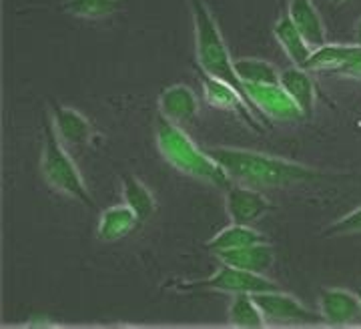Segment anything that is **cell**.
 Returning <instances> with one entry per match:
<instances>
[{
    "label": "cell",
    "mask_w": 361,
    "mask_h": 329,
    "mask_svg": "<svg viewBox=\"0 0 361 329\" xmlns=\"http://www.w3.org/2000/svg\"><path fill=\"white\" fill-rule=\"evenodd\" d=\"M159 114L175 125H187L199 114V99L189 85L175 83L161 92L159 97Z\"/></svg>",
    "instance_id": "obj_11"
},
{
    "label": "cell",
    "mask_w": 361,
    "mask_h": 329,
    "mask_svg": "<svg viewBox=\"0 0 361 329\" xmlns=\"http://www.w3.org/2000/svg\"><path fill=\"white\" fill-rule=\"evenodd\" d=\"M183 289H207V292L229 293V295H237V293H251V295H255V293L277 289V285L267 275L221 263L219 269L211 277L185 283Z\"/></svg>",
    "instance_id": "obj_5"
},
{
    "label": "cell",
    "mask_w": 361,
    "mask_h": 329,
    "mask_svg": "<svg viewBox=\"0 0 361 329\" xmlns=\"http://www.w3.org/2000/svg\"><path fill=\"white\" fill-rule=\"evenodd\" d=\"M139 223H141L139 217L135 215V211L130 209L129 205H125V203L123 205H113V207H106L99 217L97 235L104 243H113V241H118L121 237H125L127 233H130Z\"/></svg>",
    "instance_id": "obj_17"
},
{
    "label": "cell",
    "mask_w": 361,
    "mask_h": 329,
    "mask_svg": "<svg viewBox=\"0 0 361 329\" xmlns=\"http://www.w3.org/2000/svg\"><path fill=\"white\" fill-rule=\"evenodd\" d=\"M355 47H357V42L355 44H331V42H325L322 47L313 49L305 68L310 73H334L336 75L337 68L348 61L349 56H351V52L355 51Z\"/></svg>",
    "instance_id": "obj_20"
},
{
    "label": "cell",
    "mask_w": 361,
    "mask_h": 329,
    "mask_svg": "<svg viewBox=\"0 0 361 329\" xmlns=\"http://www.w3.org/2000/svg\"><path fill=\"white\" fill-rule=\"evenodd\" d=\"M227 197V213L231 223H239V225H255L265 215H269L275 209L273 203L257 189L251 185H243V183H233L229 189L225 191Z\"/></svg>",
    "instance_id": "obj_8"
},
{
    "label": "cell",
    "mask_w": 361,
    "mask_h": 329,
    "mask_svg": "<svg viewBox=\"0 0 361 329\" xmlns=\"http://www.w3.org/2000/svg\"><path fill=\"white\" fill-rule=\"evenodd\" d=\"M336 75L348 76V78H357V80H361V47L360 44L355 47V51L351 52V56H349L348 61H345V63L337 68Z\"/></svg>",
    "instance_id": "obj_25"
},
{
    "label": "cell",
    "mask_w": 361,
    "mask_h": 329,
    "mask_svg": "<svg viewBox=\"0 0 361 329\" xmlns=\"http://www.w3.org/2000/svg\"><path fill=\"white\" fill-rule=\"evenodd\" d=\"M201 87H203V92H205L207 102L213 104L215 109L229 111V113H235L237 116H241L253 131H263L261 125H267L259 116L255 107L241 95V90H237L229 83H225L221 78H215V76L203 75Z\"/></svg>",
    "instance_id": "obj_6"
},
{
    "label": "cell",
    "mask_w": 361,
    "mask_h": 329,
    "mask_svg": "<svg viewBox=\"0 0 361 329\" xmlns=\"http://www.w3.org/2000/svg\"><path fill=\"white\" fill-rule=\"evenodd\" d=\"M125 0H65L63 8L66 14L85 18V20H101L115 14Z\"/></svg>",
    "instance_id": "obj_23"
},
{
    "label": "cell",
    "mask_w": 361,
    "mask_h": 329,
    "mask_svg": "<svg viewBox=\"0 0 361 329\" xmlns=\"http://www.w3.org/2000/svg\"><path fill=\"white\" fill-rule=\"evenodd\" d=\"M287 14L301 30V35L310 42L313 49L322 47L327 42L325 37V25L315 2L313 0H289V11Z\"/></svg>",
    "instance_id": "obj_16"
},
{
    "label": "cell",
    "mask_w": 361,
    "mask_h": 329,
    "mask_svg": "<svg viewBox=\"0 0 361 329\" xmlns=\"http://www.w3.org/2000/svg\"><path fill=\"white\" fill-rule=\"evenodd\" d=\"M191 11H193L195 51H197L199 68L203 71V75L215 76V78H221V80L233 85L235 89L241 90V95L245 97L247 101L251 102L245 85L241 83V78L235 71V59H233L227 44H225V38L221 35L219 25L213 18L209 6L203 0H191Z\"/></svg>",
    "instance_id": "obj_3"
},
{
    "label": "cell",
    "mask_w": 361,
    "mask_h": 329,
    "mask_svg": "<svg viewBox=\"0 0 361 329\" xmlns=\"http://www.w3.org/2000/svg\"><path fill=\"white\" fill-rule=\"evenodd\" d=\"M155 140L163 159L183 175L223 191H227L235 183L211 152L197 147L179 125L171 123L161 114L157 119Z\"/></svg>",
    "instance_id": "obj_2"
},
{
    "label": "cell",
    "mask_w": 361,
    "mask_h": 329,
    "mask_svg": "<svg viewBox=\"0 0 361 329\" xmlns=\"http://www.w3.org/2000/svg\"><path fill=\"white\" fill-rule=\"evenodd\" d=\"M259 241H265V237L253 225L231 223L229 227L221 229L219 233H215L211 239L207 241L205 247L213 253H221V251H231V249H239L245 245H253Z\"/></svg>",
    "instance_id": "obj_19"
},
{
    "label": "cell",
    "mask_w": 361,
    "mask_h": 329,
    "mask_svg": "<svg viewBox=\"0 0 361 329\" xmlns=\"http://www.w3.org/2000/svg\"><path fill=\"white\" fill-rule=\"evenodd\" d=\"M235 71L243 85H277L281 83V71L269 61L263 59H237Z\"/></svg>",
    "instance_id": "obj_22"
},
{
    "label": "cell",
    "mask_w": 361,
    "mask_h": 329,
    "mask_svg": "<svg viewBox=\"0 0 361 329\" xmlns=\"http://www.w3.org/2000/svg\"><path fill=\"white\" fill-rule=\"evenodd\" d=\"M253 297L267 317V321L273 323H313L322 317L319 313H313L297 297L279 289L255 293Z\"/></svg>",
    "instance_id": "obj_9"
},
{
    "label": "cell",
    "mask_w": 361,
    "mask_h": 329,
    "mask_svg": "<svg viewBox=\"0 0 361 329\" xmlns=\"http://www.w3.org/2000/svg\"><path fill=\"white\" fill-rule=\"evenodd\" d=\"M281 87L295 101L299 111L303 113V119H311L315 113L317 89H315V80L310 71L295 64L291 68H285L281 71Z\"/></svg>",
    "instance_id": "obj_13"
},
{
    "label": "cell",
    "mask_w": 361,
    "mask_h": 329,
    "mask_svg": "<svg viewBox=\"0 0 361 329\" xmlns=\"http://www.w3.org/2000/svg\"><path fill=\"white\" fill-rule=\"evenodd\" d=\"M247 95L255 104L261 119L267 121H279V123H295L303 119L295 101L289 97V92L277 85H245Z\"/></svg>",
    "instance_id": "obj_7"
},
{
    "label": "cell",
    "mask_w": 361,
    "mask_h": 329,
    "mask_svg": "<svg viewBox=\"0 0 361 329\" xmlns=\"http://www.w3.org/2000/svg\"><path fill=\"white\" fill-rule=\"evenodd\" d=\"M331 2H334V4H337V6H339V4H345V2H349V0H331Z\"/></svg>",
    "instance_id": "obj_27"
},
{
    "label": "cell",
    "mask_w": 361,
    "mask_h": 329,
    "mask_svg": "<svg viewBox=\"0 0 361 329\" xmlns=\"http://www.w3.org/2000/svg\"><path fill=\"white\" fill-rule=\"evenodd\" d=\"M229 173L235 183L251 187H293L299 183H311L323 177L322 171L307 164L273 157L267 152L239 149V147H211L207 149Z\"/></svg>",
    "instance_id": "obj_1"
},
{
    "label": "cell",
    "mask_w": 361,
    "mask_h": 329,
    "mask_svg": "<svg viewBox=\"0 0 361 329\" xmlns=\"http://www.w3.org/2000/svg\"><path fill=\"white\" fill-rule=\"evenodd\" d=\"M121 193H123V201L129 205L135 211V215L139 217V221H149L155 215L157 199L151 193V189L142 183L141 179L135 177L133 173H123L121 175Z\"/></svg>",
    "instance_id": "obj_18"
},
{
    "label": "cell",
    "mask_w": 361,
    "mask_h": 329,
    "mask_svg": "<svg viewBox=\"0 0 361 329\" xmlns=\"http://www.w3.org/2000/svg\"><path fill=\"white\" fill-rule=\"evenodd\" d=\"M40 173H42V179L47 181V185H51L52 189L59 191L61 195H66L68 199L80 203L89 209L94 207V199L90 195L85 179L80 175L75 161L71 159L65 143L54 133L51 121H44V125H42Z\"/></svg>",
    "instance_id": "obj_4"
},
{
    "label": "cell",
    "mask_w": 361,
    "mask_h": 329,
    "mask_svg": "<svg viewBox=\"0 0 361 329\" xmlns=\"http://www.w3.org/2000/svg\"><path fill=\"white\" fill-rule=\"evenodd\" d=\"M229 323L233 328L257 329L267 323V317L251 293H237L229 305Z\"/></svg>",
    "instance_id": "obj_21"
},
{
    "label": "cell",
    "mask_w": 361,
    "mask_h": 329,
    "mask_svg": "<svg viewBox=\"0 0 361 329\" xmlns=\"http://www.w3.org/2000/svg\"><path fill=\"white\" fill-rule=\"evenodd\" d=\"M215 255L219 257L221 263L239 267L245 271H253V273H261V275H265L275 263L273 245H269L267 241H259L253 245H245V247L231 249V251H221V253Z\"/></svg>",
    "instance_id": "obj_14"
},
{
    "label": "cell",
    "mask_w": 361,
    "mask_h": 329,
    "mask_svg": "<svg viewBox=\"0 0 361 329\" xmlns=\"http://www.w3.org/2000/svg\"><path fill=\"white\" fill-rule=\"evenodd\" d=\"M319 316L329 325H348L361 316V299L357 293L327 287L319 293Z\"/></svg>",
    "instance_id": "obj_10"
},
{
    "label": "cell",
    "mask_w": 361,
    "mask_h": 329,
    "mask_svg": "<svg viewBox=\"0 0 361 329\" xmlns=\"http://www.w3.org/2000/svg\"><path fill=\"white\" fill-rule=\"evenodd\" d=\"M51 123L54 133L65 145L80 147L92 139V125L89 119L61 102L51 101Z\"/></svg>",
    "instance_id": "obj_12"
},
{
    "label": "cell",
    "mask_w": 361,
    "mask_h": 329,
    "mask_svg": "<svg viewBox=\"0 0 361 329\" xmlns=\"http://www.w3.org/2000/svg\"><path fill=\"white\" fill-rule=\"evenodd\" d=\"M357 295H360V299H361V292H360V293H357Z\"/></svg>",
    "instance_id": "obj_28"
},
{
    "label": "cell",
    "mask_w": 361,
    "mask_h": 329,
    "mask_svg": "<svg viewBox=\"0 0 361 329\" xmlns=\"http://www.w3.org/2000/svg\"><path fill=\"white\" fill-rule=\"evenodd\" d=\"M355 233H361V207L349 211L348 215L339 217L323 231L325 237H343V235H355Z\"/></svg>",
    "instance_id": "obj_24"
},
{
    "label": "cell",
    "mask_w": 361,
    "mask_h": 329,
    "mask_svg": "<svg viewBox=\"0 0 361 329\" xmlns=\"http://www.w3.org/2000/svg\"><path fill=\"white\" fill-rule=\"evenodd\" d=\"M355 42L361 47V18L357 20V25H355Z\"/></svg>",
    "instance_id": "obj_26"
},
{
    "label": "cell",
    "mask_w": 361,
    "mask_h": 329,
    "mask_svg": "<svg viewBox=\"0 0 361 329\" xmlns=\"http://www.w3.org/2000/svg\"><path fill=\"white\" fill-rule=\"evenodd\" d=\"M273 37L279 42V47L283 49L291 63L305 68L311 52H313V47L305 40V37L301 35V30L297 28L295 23L291 20V16L287 13L277 18V23L273 26Z\"/></svg>",
    "instance_id": "obj_15"
}]
</instances>
